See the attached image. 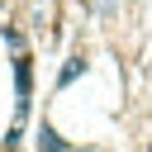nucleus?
Instances as JSON below:
<instances>
[{
    "label": "nucleus",
    "mask_w": 152,
    "mask_h": 152,
    "mask_svg": "<svg viewBox=\"0 0 152 152\" xmlns=\"http://www.w3.org/2000/svg\"><path fill=\"white\" fill-rule=\"evenodd\" d=\"M38 152H66V142H62V138L52 133V124L43 128V142H38Z\"/></svg>",
    "instance_id": "f257e3e1"
},
{
    "label": "nucleus",
    "mask_w": 152,
    "mask_h": 152,
    "mask_svg": "<svg viewBox=\"0 0 152 152\" xmlns=\"http://www.w3.org/2000/svg\"><path fill=\"white\" fill-rule=\"evenodd\" d=\"M81 71H86V62H81V57H71V62H66V66H62V86H66V81H76V76H81Z\"/></svg>",
    "instance_id": "f03ea898"
},
{
    "label": "nucleus",
    "mask_w": 152,
    "mask_h": 152,
    "mask_svg": "<svg viewBox=\"0 0 152 152\" xmlns=\"http://www.w3.org/2000/svg\"><path fill=\"white\" fill-rule=\"evenodd\" d=\"M86 5H90V10H100V14H104V10H109V5H114V0H86Z\"/></svg>",
    "instance_id": "7ed1b4c3"
}]
</instances>
